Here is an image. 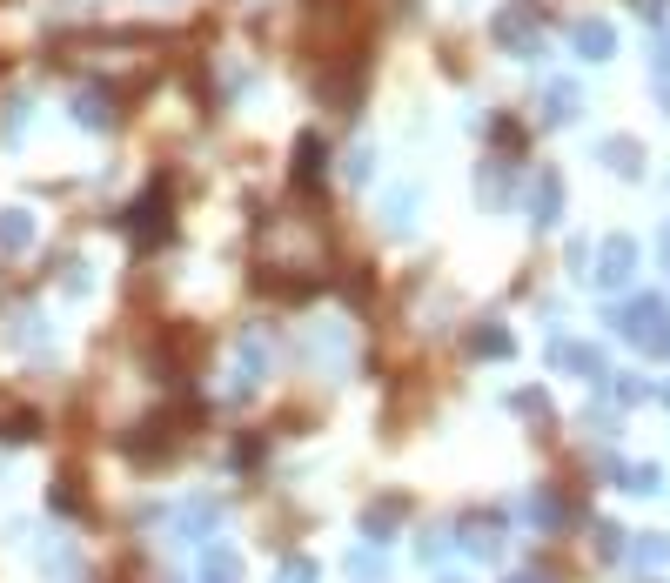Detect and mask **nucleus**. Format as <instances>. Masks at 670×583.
Masks as SVG:
<instances>
[{
	"mask_svg": "<svg viewBox=\"0 0 670 583\" xmlns=\"http://www.w3.org/2000/svg\"><path fill=\"white\" fill-rule=\"evenodd\" d=\"M624 329L644 336V342H664V309H657V302H637V309L624 315Z\"/></svg>",
	"mask_w": 670,
	"mask_h": 583,
	"instance_id": "f257e3e1",
	"label": "nucleus"
},
{
	"mask_svg": "<svg viewBox=\"0 0 670 583\" xmlns=\"http://www.w3.org/2000/svg\"><path fill=\"white\" fill-rule=\"evenodd\" d=\"M516 583H543V577H516Z\"/></svg>",
	"mask_w": 670,
	"mask_h": 583,
	"instance_id": "39448f33",
	"label": "nucleus"
},
{
	"mask_svg": "<svg viewBox=\"0 0 670 583\" xmlns=\"http://www.w3.org/2000/svg\"><path fill=\"white\" fill-rule=\"evenodd\" d=\"M637 557H644V563H664V557H670V543H664V537H650V543H637Z\"/></svg>",
	"mask_w": 670,
	"mask_h": 583,
	"instance_id": "20e7f679",
	"label": "nucleus"
},
{
	"mask_svg": "<svg viewBox=\"0 0 670 583\" xmlns=\"http://www.w3.org/2000/svg\"><path fill=\"white\" fill-rule=\"evenodd\" d=\"M315 577V563L309 557H295V563H282V583H309Z\"/></svg>",
	"mask_w": 670,
	"mask_h": 583,
	"instance_id": "7ed1b4c3",
	"label": "nucleus"
},
{
	"mask_svg": "<svg viewBox=\"0 0 670 583\" xmlns=\"http://www.w3.org/2000/svg\"><path fill=\"white\" fill-rule=\"evenodd\" d=\"M577 41H583V54H610V34H603V27H583Z\"/></svg>",
	"mask_w": 670,
	"mask_h": 583,
	"instance_id": "f03ea898",
	"label": "nucleus"
}]
</instances>
